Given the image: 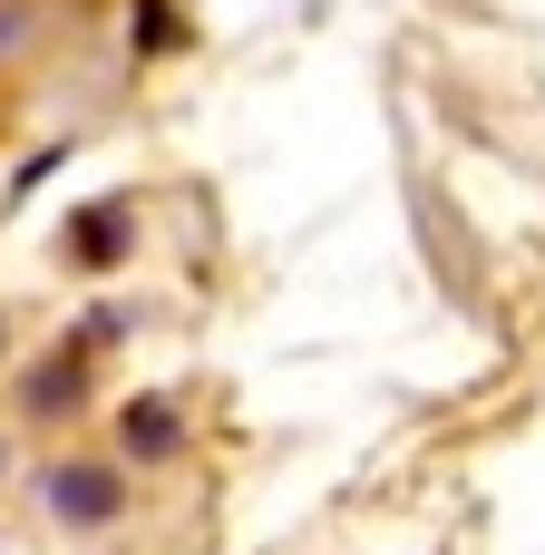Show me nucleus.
Instances as JSON below:
<instances>
[{"instance_id": "obj_1", "label": "nucleus", "mask_w": 545, "mask_h": 555, "mask_svg": "<svg viewBox=\"0 0 545 555\" xmlns=\"http://www.w3.org/2000/svg\"><path fill=\"white\" fill-rule=\"evenodd\" d=\"M49 507L68 527H107L117 517V468H49Z\"/></svg>"}, {"instance_id": "obj_2", "label": "nucleus", "mask_w": 545, "mask_h": 555, "mask_svg": "<svg viewBox=\"0 0 545 555\" xmlns=\"http://www.w3.org/2000/svg\"><path fill=\"white\" fill-rule=\"evenodd\" d=\"M127 449H146V459H166V449H176V420H166V400H137V410H127Z\"/></svg>"}, {"instance_id": "obj_3", "label": "nucleus", "mask_w": 545, "mask_h": 555, "mask_svg": "<svg viewBox=\"0 0 545 555\" xmlns=\"http://www.w3.org/2000/svg\"><path fill=\"white\" fill-rule=\"evenodd\" d=\"M78 244H88V263H117V254H107V244H117V215H88V224H78Z\"/></svg>"}]
</instances>
